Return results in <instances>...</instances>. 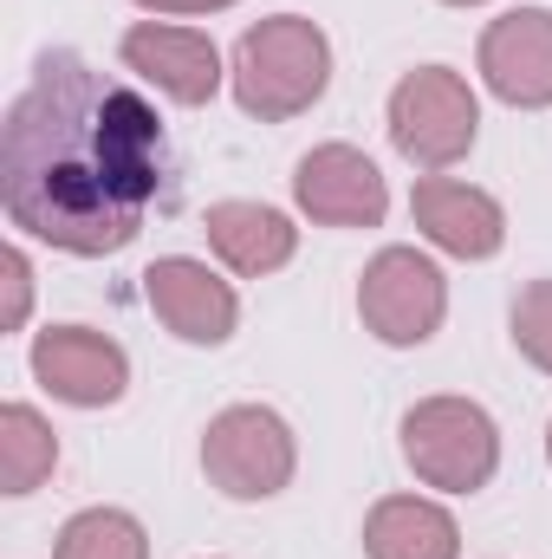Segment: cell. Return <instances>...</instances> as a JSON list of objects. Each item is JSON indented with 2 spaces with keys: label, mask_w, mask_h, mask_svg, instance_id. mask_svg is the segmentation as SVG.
Segmentation results:
<instances>
[{
  "label": "cell",
  "mask_w": 552,
  "mask_h": 559,
  "mask_svg": "<svg viewBox=\"0 0 552 559\" xmlns=\"http://www.w3.org/2000/svg\"><path fill=\"white\" fill-rule=\"evenodd\" d=\"M228 85H235V105L248 118L286 124V118H299V111H312L325 98V85H332V39L305 13H274V20L241 33Z\"/></svg>",
  "instance_id": "7a4b0ae2"
},
{
  "label": "cell",
  "mask_w": 552,
  "mask_h": 559,
  "mask_svg": "<svg viewBox=\"0 0 552 559\" xmlns=\"http://www.w3.org/2000/svg\"><path fill=\"white\" fill-rule=\"evenodd\" d=\"M26 306H33V261L20 248H7L0 254V332H20Z\"/></svg>",
  "instance_id": "ac0fdd59"
},
{
  "label": "cell",
  "mask_w": 552,
  "mask_h": 559,
  "mask_svg": "<svg viewBox=\"0 0 552 559\" xmlns=\"http://www.w3.org/2000/svg\"><path fill=\"white\" fill-rule=\"evenodd\" d=\"M442 7H481V0H442Z\"/></svg>",
  "instance_id": "ffe728a7"
},
{
  "label": "cell",
  "mask_w": 552,
  "mask_h": 559,
  "mask_svg": "<svg viewBox=\"0 0 552 559\" xmlns=\"http://www.w3.org/2000/svg\"><path fill=\"white\" fill-rule=\"evenodd\" d=\"M299 468V442L267 404H228L202 429V475L228 501H274Z\"/></svg>",
  "instance_id": "5b68a950"
},
{
  "label": "cell",
  "mask_w": 552,
  "mask_h": 559,
  "mask_svg": "<svg viewBox=\"0 0 552 559\" xmlns=\"http://www.w3.org/2000/svg\"><path fill=\"white\" fill-rule=\"evenodd\" d=\"M59 468V436L33 404L0 411V495H33Z\"/></svg>",
  "instance_id": "9a60e30c"
},
{
  "label": "cell",
  "mask_w": 552,
  "mask_h": 559,
  "mask_svg": "<svg viewBox=\"0 0 552 559\" xmlns=\"http://www.w3.org/2000/svg\"><path fill=\"white\" fill-rule=\"evenodd\" d=\"M52 559H149V534L124 508H85L59 527Z\"/></svg>",
  "instance_id": "2e32d148"
},
{
  "label": "cell",
  "mask_w": 552,
  "mask_h": 559,
  "mask_svg": "<svg viewBox=\"0 0 552 559\" xmlns=\"http://www.w3.org/2000/svg\"><path fill=\"white\" fill-rule=\"evenodd\" d=\"M481 138V98L448 66H416L391 92V143L416 169H448Z\"/></svg>",
  "instance_id": "277c9868"
},
{
  "label": "cell",
  "mask_w": 552,
  "mask_h": 559,
  "mask_svg": "<svg viewBox=\"0 0 552 559\" xmlns=\"http://www.w3.org/2000/svg\"><path fill=\"white\" fill-rule=\"evenodd\" d=\"M292 202L319 222V228H377L391 215V189L384 169L351 150V143H319L299 156L292 169Z\"/></svg>",
  "instance_id": "ba28073f"
},
{
  "label": "cell",
  "mask_w": 552,
  "mask_h": 559,
  "mask_svg": "<svg viewBox=\"0 0 552 559\" xmlns=\"http://www.w3.org/2000/svg\"><path fill=\"white\" fill-rule=\"evenodd\" d=\"M364 554L371 559H461V527L429 495H384L364 514Z\"/></svg>",
  "instance_id": "5bb4252c"
},
{
  "label": "cell",
  "mask_w": 552,
  "mask_h": 559,
  "mask_svg": "<svg viewBox=\"0 0 552 559\" xmlns=\"http://www.w3.org/2000/svg\"><path fill=\"white\" fill-rule=\"evenodd\" d=\"M514 352H520L533 371L552 378V280L520 286V299H514Z\"/></svg>",
  "instance_id": "e0dca14e"
},
{
  "label": "cell",
  "mask_w": 552,
  "mask_h": 559,
  "mask_svg": "<svg viewBox=\"0 0 552 559\" xmlns=\"http://www.w3.org/2000/svg\"><path fill=\"white\" fill-rule=\"evenodd\" d=\"M202 228H208L215 261H221L228 274H241V280L279 274V267L292 261V248H299L292 215H279V209H267V202H215V209L202 215Z\"/></svg>",
  "instance_id": "4fadbf2b"
},
{
  "label": "cell",
  "mask_w": 552,
  "mask_h": 559,
  "mask_svg": "<svg viewBox=\"0 0 552 559\" xmlns=\"http://www.w3.org/2000/svg\"><path fill=\"white\" fill-rule=\"evenodd\" d=\"M358 319H364V332H377L397 352L429 345L448 319V280L416 248H384V254H371V267L358 280Z\"/></svg>",
  "instance_id": "8992f818"
},
{
  "label": "cell",
  "mask_w": 552,
  "mask_h": 559,
  "mask_svg": "<svg viewBox=\"0 0 552 559\" xmlns=\"http://www.w3.org/2000/svg\"><path fill=\"white\" fill-rule=\"evenodd\" d=\"M143 299H149V312H156L182 345H228L235 325H241L235 286L215 274L208 261H189V254H163V261L143 274Z\"/></svg>",
  "instance_id": "9c48e42d"
},
{
  "label": "cell",
  "mask_w": 552,
  "mask_h": 559,
  "mask_svg": "<svg viewBox=\"0 0 552 559\" xmlns=\"http://www.w3.org/2000/svg\"><path fill=\"white\" fill-rule=\"evenodd\" d=\"M169 195V143L156 105L85 52H46L0 124L7 222L59 254L105 261L143 235Z\"/></svg>",
  "instance_id": "6da1fadb"
},
{
  "label": "cell",
  "mask_w": 552,
  "mask_h": 559,
  "mask_svg": "<svg viewBox=\"0 0 552 559\" xmlns=\"http://www.w3.org/2000/svg\"><path fill=\"white\" fill-rule=\"evenodd\" d=\"M33 384L72 411H105L131 391V358L92 325H46L33 338Z\"/></svg>",
  "instance_id": "52a82bcc"
},
{
  "label": "cell",
  "mask_w": 552,
  "mask_h": 559,
  "mask_svg": "<svg viewBox=\"0 0 552 559\" xmlns=\"http://www.w3.org/2000/svg\"><path fill=\"white\" fill-rule=\"evenodd\" d=\"M410 215H416V228L442 254H455V261H494L507 248V209L488 189H475V182L422 176L410 189Z\"/></svg>",
  "instance_id": "7c38bea8"
},
{
  "label": "cell",
  "mask_w": 552,
  "mask_h": 559,
  "mask_svg": "<svg viewBox=\"0 0 552 559\" xmlns=\"http://www.w3.org/2000/svg\"><path fill=\"white\" fill-rule=\"evenodd\" d=\"M131 7H143V13H221V7H235V0H131Z\"/></svg>",
  "instance_id": "d6986e66"
},
{
  "label": "cell",
  "mask_w": 552,
  "mask_h": 559,
  "mask_svg": "<svg viewBox=\"0 0 552 559\" xmlns=\"http://www.w3.org/2000/svg\"><path fill=\"white\" fill-rule=\"evenodd\" d=\"M481 79L501 105L514 111H547L552 105V13L547 7H514L488 20L481 33Z\"/></svg>",
  "instance_id": "30bf717a"
},
{
  "label": "cell",
  "mask_w": 552,
  "mask_h": 559,
  "mask_svg": "<svg viewBox=\"0 0 552 559\" xmlns=\"http://www.w3.org/2000/svg\"><path fill=\"white\" fill-rule=\"evenodd\" d=\"M124 66L149 79L163 98H176V105H208L215 92H221V52H215V39L208 33H195V26H169V20H137L131 33H124Z\"/></svg>",
  "instance_id": "8fae6325"
},
{
  "label": "cell",
  "mask_w": 552,
  "mask_h": 559,
  "mask_svg": "<svg viewBox=\"0 0 552 559\" xmlns=\"http://www.w3.org/2000/svg\"><path fill=\"white\" fill-rule=\"evenodd\" d=\"M547 462H552V423H547Z\"/></svg>",
  "instance_id": "44dd1931"
},
{
  "label": "cell",
  "mask_w": 552,
  "mask_h": 559,
  "mask_svg": "<svg viewBox=\"0 0 552 559\" xmlns=\"http://www.w3.org/2000/svg\"><path fill=\"white\" fill-rule=\"evenodd\" d=\"M404 462L422 488L475 495L501 468V429L475 397H422L404 417Z\"/></svg>",
  "instance_id": "3957f363"
}]
</instances>
